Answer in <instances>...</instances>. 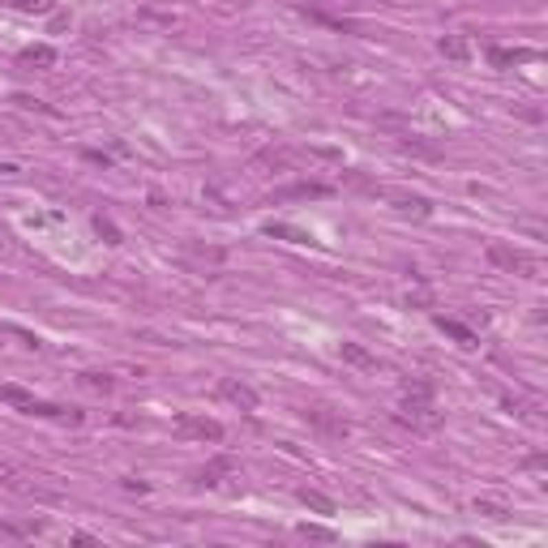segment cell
<instances>
[{"mask_svg": "<svg viewBox=\"0 0 548 548\" xmlns=\"http://www.w3.org/2000/svg\"><path fill=\"white\" fill-rule=\"evenodd\" d=\"M488 262L501 266V270H510V274H523V279H536V274H540V262L531 257V253L510 249V244H488Z\"/></svg>", "mask_w": 548, "mask_h": 548, "instance_id": "obj_1", "label": "cell"}, {"mask_svg": "<svg viewBox=\"0 0 548 548\" xmlns=\"http://www.w3.org/2000/svg\"><path fill=\"white\" fill-rule=\"evenodd\" d=\"M399 420L411 424V428H424V433H433V428L441 424V411H433V403H428V399H411V394H407V403H403V411H399Z\"/></svg>", "mask_w": 548, "mask_h": 548, "instance_id": "obj_2", "label": "cell"}, {"mask_svg": "<svg viewBox=\"0 0 548 548\" xmlns=\"http://www.w3.org/2000/svg\"><path fill=\"white\" fill-rule=\"evenodd\" d=\"M176 428H180L185 437H198V441H223V424H214L206 416H193V411H180V416H176Z\"/></svg>", "mask_w": 548, "mask_h": 548, "instance_id": "obj_3", "label": "cell"}, {"mask_svg": "<svg viewBox=\"0 0 548 548\" xmlns=\"http://www.w3.org/2000/svg\"><path fill=\"white\" fill-rule=\"evenodd\" d=\"M219 394L227 399V403H236L240 411H257V390H253V386H244V381H236V377H223L219 381Z\"/></svg>", "mask_w": 548, "mask_h": 548, "instance_id": "obj_4", "label": "cell"}, {"mask_svg": "<svg viewBox=\"0 0 548 548\" xmlns=\"http://www.w3.org/2000/svg\"><path fill=\"white\" fill-rule=\"evenodd\" d=\"M304 416H308V424H313V428H322L326 437H347V420H343V416H335L330 407H308Z\"/></svg>", "mask_w": 548, "mask_h": 548, "instance_id": "obj_5", "label": "cell"}, {"mask_svg": "<svg viewBox=\"0 0 548 548\" xmlns=\"http://www.w3.org/2000/svg\"><path fill=\"white\" fill-rule=\"evenodd\" d=\"M531 56H536L531 48H514V52H510V48H488V61H493L497 69H510V65H518V61H531Z\"/></svg>", "mask_w": 548, "mask_h": 548, "instance_id": "obj_6", "label": "cell"}, {"mask_svg": "<svg viewBox=\"0 0 548 548\" xmlns=\"http://www.w3.org/2000/svg\"><path fill=\"white\" fill-rule=\"evenodd\" d=\"M437 326L445 330V335H454L463 347H476V343H480V339H476V330H467V326H463V322H454V317H437Z\"/></svg>", "mask_w": 548, "mask_h": 548, "instance_id": "obj_7", "label": "cell"}, {"mask_svg": "<svg viewBox=\"0 0 548 548\" xmlns=\"http://www.w3.org/2000/svg\"><path fill=\"white\" fill-rule=\"evenodd\" d=\"M441 56H450V61H467V56H472V43H467L463 34H445L441 39Z\"/></svg>", "mask_w": 548, "mask_h": 548, "instance_id": "obj_8", "label": "cell"}, {"mask_svg": "<svg viewBox=\"0 0 548 548\" xmlns=\"http://www.w3.org/2000/svg\"><path fill=\"white\" fill-rule=\"evenodd\" d=\"M326 185H291V189H279V193H274V198H279V202H287V198H326Z\"/></svg>", "mask_w": 548, "mask_h": 548, "instance_id": "obj_9", "label": "cell"}, {"mask_svg": "<svg viewBox=\"0 0 548 548\" xmlns=\"http://www.w3.org/2000/svg\"><path fill=\"white\" fill-rule=\"evenodd\" d=\"M390 202H394L403 214H416V219H424L428 214V202L424 198H407V193H390Z\"/></svg>", "mask_w": 548, "mask_h": 548, "instance_id": "obj_10", "label": "cell"}, {"mask_svg": "<svg viewBox=\"0 0 548 548\" xmlns=\"http://www.w3.org/2000/svg\"><path fill=\"white\" fill-rule=\"evenodd\" d=\"M300 501L308 505V510H317V514H335V501H330V497H322L317 488H300Z\"/></svg>", "mask_w": 548, "mask_h": 548, "instance_id": "obj_11", "label": "cell"}, {"mask_svg": "<svg viewBox=\"0 0 548 548\" xmlns=\"http://www.w3.org/2000/svg\"><path fill=\"white\" fill-rule=\"evenodd\" d=\"M343 360H347V364H356V368H373V356H368L360 343H343Z\"/></svg>", "mask_w": 548, "mask_h": 548, "instance_id": "obj_12", "label": "cell"}, {"mask_svg": "<svg viewBox=\"0 0 548 548\" xmlns=\"http://www.w3.org/2000/svg\"><path fill=\"white\" fill-rule=\"evenodd\" d=\"M22 61H26V65H56V52L39 43V48H26V56H22Z\"/></svg>", "mask_w": 548, "mask_h": 548, "instance_id": "obj_13", "label": "cell"}, {"mask_svg": "<svg viewBox=\"0 0 548 548\" xmlns=\"http://www.w3.org/2000/svg\"><path fill=\"white\" fill-rule=\"evenodd\" d=\"M227 472H231V463H227V459H214V463L206 467V472H202V484H219Z\"/></svg>", "mask_w": 548, "mask_h": 548, "instance_id": "obj_14", "label": "cell"}, {"mask_svg": "<svg viewBox=\"0 0 548 548\" xmlns=\"http://www.w3.org/2000/svg\"><path fill=\"white\" fill-rule=\"evenodd\" d=\"M189 253H193L198 262H210V266L223 262V249H210V244H189Z\"/></svg>", "mask_w": 548, "mask_h": 548, "instance_id": "obj_15", "label": "cell"}, {"mask_svg": "<svg viewBox=\"0 0 548 548\" xmlns=\"http://www.w3.org/2000/svg\"><path fill=\"white\" fill-rule=\"evenodd\" d=\"M476 514H488V518H505L510 510H505L501 501H476Z\"/></svg>", "mask_w": 548, "mask_h": 548, "instance_id": "obj_16", "label": "cell"}, {"mask_svg": "<svg viewBox=\"0 0 548 548\" xmlns=\"http://www.w3.org/2000/svg\"><path fill=\"white\" fill-rule=\"evenodd\" d=\"M82 386L86 390H112V377L107 373H82Z\"/></svg>", "mask_w": 548, "mask_h": 548, "instance_id": "obj_17", "label": "cell"}, {"mask_svg": "<svg viewBox=\"0 0 548 548\" xmlns=\"http://www.w3.org/2000/svg\"><path fill=\"white\" fill-rule=\"evenodd\" d=\"M300 531H304L308 540H330V531H326V527H308V523H304V527H300Z\"/></svg>", "mask_w": 548, "mask_h": 548, "instance_id": "obj_18", "label": "cell"}]
</instances>
